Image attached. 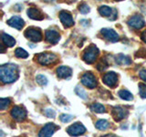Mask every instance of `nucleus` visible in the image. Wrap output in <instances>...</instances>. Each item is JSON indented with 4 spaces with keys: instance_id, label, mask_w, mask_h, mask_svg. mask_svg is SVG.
I'll list each match as a JSON object with an SVG mask.
<instances>
[{
    "instance_id": "nucleus-1",
    "label": "nucleus",
    "mask_w": 146,
    "mask_h": 137,
    "mask_svg": "<svg viewBox=\"0 0 146 137\" xmlns=\"http://www.w3.org/2000/svg\"><path fill=\"white\" fill-rule=\"evenodd\" d=\"M0 79L3 83H11L18 79V68L15 64L8 63L0 68Z\"/></svg>"
},
{
    "instance_id": "nucleus-2",
    "label": "nucleus",
    "mask_w": 146,
    "mask_h": 137,
    "mask_svg": "<svg viewBox=\"0 0 146 137\" xmlns=\"http://www.w3.org/2000/svg\"><path fill=\"white\" fill-rule=\"evenodd\" d=\"M99 53H100L99 49L96 47L94 44H91L84 50L82 59H83V61L86 63L92 64L95 62L96 59H97V58L99 56Z\"/></svg>"
},
{
    "instance_id": "nucleus-3",
    "label": "nucleus",
    "mask_w": 146,
    "mask_h": 137,
    "mask_svg": "<svg viewBox=\"0 0 146 137\" xmlns=\"http://www.w3.org/2000/svg\"><path fill=\"white\" fill-rule=\"evenodd\" d=\"M57 59H58L57 55H55L54 53H51V52L39 53L36 56V59L38 61V62L44 66H48L54 63L57 61Z\"/></svg>"
},
{
    "instance_id": "nucleus-4",
    "label": "nucleus",
    "mask_w": 146,
    "mask_h": 137,
    "mask_svg": "<svg viewBox=\"0 0 146 137\" xmlns=\"http://www.w3.org/2000/svg\"><path fill=\"white\" fill-rule=\"evenodd\" d=\"M25 37L29 40L33 41V42H39L42 40V33L39 29L35 27H27L25 31Z\"/></svg>"
},
{
    "instance_id": "nucleus-5",
    "label": "nucleus",
    "mask_w": 146,
    "mask_h": 137,
    "mask_svg": "<svg viewBox=\"0 0 146 137\" xmlns=\"http://www.w3.org/2000/svg\"><path fill=\"white\" fill-rule=\"evenodd\" d=\"M81 83L89 89H94L97 86V79L92 72H86L81 77Z\"/></svg>"
},
{
    "instance_id": "nucleus-6",
    "label": "nucleus",
    "mask_w": 146,
    "mask_h": 137,
    "mask_svg": "<svg viewBox=\"0 0 146 137\" xmlns=\"http://www.w3.org/2000/svg\"><path fill=\"white\" fill-rule=\"evenodd\" d=\"M86 132V128L81 122H75L67 129V132L71 136H79Z\"/></svg>"
},
{
    "instance_id": "nucleus-7",
    "label": "nucleus",
    "mask_w": 146,
    "mask_h": 137,
    "mask_svg": "<svg viewBox=\"0 0 146 137\" xmlns=\"http://www.w3.org/2000/svg\"><path fill=\"white\" fill-rule=\"evenodd\" d=\"M58 129H59V127H58L54 123H48L46 124L42 129H41L38 132V137H51L54 132H56Z\"/></svg>"
},
{
    "instance_id": "nucleus-8",
    "label": "nucleus",
    "mask_w": 146,
    "mask_h": 137,
    "mask_svg": "<svg viewBox=\"0 0 146 137\" xmlns=\"http://www.w3.org/2000/svg\"><path fill=\"white\" fill-rule=\"evenodd\" d=\"M102 81L104 84L111 87V88H113V87H115L118 83V76L116 73L113 71L107 72L106 74L103 75Z\"/></svg>"
},
{
    "instance_id": "nucleus-9",
    "label": "nucleus",
    "mask_w": 146,
    "mask_h": 137,
    "mask_svg": "<svg viewBox=\"0 0 146 137\" xmlns=\"http://www.w3.org/2000/svg\"><path fill=\"white\" fill-rule=\"evenodd\" d=\"M11 116L17 122L24 121L27 117V111L21 106H15L11 110Z\"/></svg>"
},
{
    "instance_id": "nucleus-10",
    "label": "nucleus",
    "mask_w": 146,
    "mask_h": 137,
    "mask_svg": "<svg viewBox=\"0 0 146 137\" xmlns=\"http://www.w3.org/2000/svg\"><path fill=\"white\" fill-rule=\"evenodd\" d=\"M128 25L131 27H133L135 29H140L145 26V21L141 16L135 15L133 17H131L130 19L128 20Z\"/></svg>"
},
{
    "instance_id": "nucleus-11",
    "label": "nucleus",
    "mask_w": 146,
    "mask_h": 137,
    "mask_svg": "<svg viewBox=\"0 0 146 137\" xmlns=\"http://www.w3.org/2000/svg\"><path fill=\"white\" fill-rule=\"evenodd\" d=\"M45 38L48 43L55 45L60 39V34L55 29H48L45 32Z\"/></svg>"
},
{
    "instance_id": "nucleus-12",
    "label": "nucleus",
    "mask_w": 146,
    "mask_h": 137,
    "mask_svg": "<svg viewBox=\"0 0 146 137\" xmlns=\"http://www.w3.org/2000/svg\"><path fill=\"white\" fill-rule=\"evenodd\" d=\"M59 19L65 27H70L74 25V20H73L72 16L70 12L66 10H62L59 13Z\"/></svg>"
},
{
    "instance_id": "nucleus-13",
    "label": "nucleus",
    "mask_w": 146,
    "mask_h": 137,
    "mask_svg": "<svg viewBox=\"0 0 146 137\" xmlns=\"http://www.w3.org/2000/svg\"><path fill=\"white\" fill-rule=\"evenodd\" d=\"M100 33L102 34V36L104 37L107 40H109L110 42H117L119 40V35L117 34L116 31H114L111 29H102Z\"/></svg>"
},
{
    "instance_id": "nucleus-14",
    "label": "nucleus",
    "mask_w": 146,
    "mask_h": 137,
    "mask_svg": "<svg viewBox=\"0 0 146 137\" xmlns=\"http://www.w3.org/2000/svg\"><path fill=\"white\" fill-rule=\"evenodd\" d=\"M127 115H128V111H126L124 108H122L121 106L114 107L112 109V116L117 122L126 118Z\"/></svg>"
},
{
    "instance_id": "nucleus-15",
    "label": "nucleus",
    "mask_w": 146,
    "mask_h": 137,
    "mask_svg": "<svg viewBox=\"0 0 146 137\" xmlns=\"http://www.w3.org/2000/svg\"><path fill=\"white\" fill-rule=\"evenodd\" d=\"M7 23L9 26H11L12 27H15V29H17L18 30L22 29V27H24V25H25L24 20H23L22 18L20 17H18V16L12 17L10 19L7 20Z\"/></svg>"
},
{
    "instance_id": "nucleus-16",
    "label": "nucleus",
    "mask_w": 146,
    "mask_h": 137,
    "mask_svg": "<svg viewBox=\"0 0 146 137\" xmlns=\"http://www.w3.org/2000/svg\"><path fill=\"white\" fill-rule=\"evenodd\" d=\"M57 75L60 79H68L72 75V70L68 66H60L57 70Z\"/></svg>"
},
{
    "instance_id": "nucleus-17",
    "label": "nucleus",
    "mask_w": 146,
    "mask_h": 137,
    "mask_svg": "<svg viewBox=\"0 0 146 137\" xmlns=\"http://www.w3.org/2000/svg\"><path fill=\"white\" fill-rule=\"evenodd\" d=\"M27 15L30 18L34 20H42L44 18V15L40 12L39 9L36 7H29L27 9Z\"/></svg>"
},
{
    "instance_id": "nucleus-18",
    "label": "nucleus",
    "mask_w": 146,
    "mask_h": 137,
    "mask_svg": "<svg viewBox=\"0 0 146 137\" xmlns=\"http://www.w3.org/2000/svg\"><path fill=\"white\" fill-rule=\"evenodd\" d=\"M99 12H100V15L103 16V17H110L111 16H114L115 17H117L115 10L112 9L111 7H108V6H102V7H100Z\"/></svg>"
},
{
    "instance_id": "nucleus-19",
    "label": "nucleus",
    "mask_w": 146,
    "mask_h": 137,
    "mask_svg": "<svg viewBox=\"0 0 146 137\" xmlns=\"http://www.w3.org/2000/svg\"><path fill=\"white\" fill-rule=\"evenodd\" d=\"M1 39L4 45H6L7 47L11 48L14 45L16 44V40L10 35H8L7 33H2L1 34Z\"/></svg>"
},
{
    "instance_id": "nucleus-20",
    "label": "nucleus",
    "mask_w": 146,
    "mask_h": 137,
    "mask_svg": "<svg viewBox=\"0 0 146 137\" xmlns=\"http://www.w3.org/2000/svg\"><path fill=\"white\" fill-rule=\"evenodd\" d=\"M116 63L119 65H130L131 64V59L130 57L124 54H118L116 56Z\"/></svg>"
},
{
    "instance_id": "nucleus-21",
    "label": "nucleus",
    "mask_w": 146,
    "mask_h": 137,
    "mask_svg": "<svg viewBox=\"0 0 146 137\" xmlns=\"http://www.w3.org/2000/svg\"><path fill=\"white\" fill-rule=\"evenodd\" d=\"M95 126L97 129H99L100 131H105L110 127V122L107 120H104V119L103 120H99L95 123Z\"/></svg>"
},
{
    "instance_id": "nucleus-22",
    "label": "nucleus",
    "mask_w": 146,
    "mask_h": 137,
    "mask_svg": "<svg viewBox=\"0 0 146 137\" xmlns=\"http://www.w3.org/2000/svg\"><path fill=\"white\" fill-rule=\"evenodd\" d=\"M90 110L92 112H95L97 113H104L106 112V108L100 103H93L90 106Z\"/></svg>"
},
{
    "instance_id": "nucleus-23",
    "label": "nucleus",
    "mask_w": 146,
    "mask_h": 137,
    "mask_svg": "<svg viewBox=\"0 0 146 137\" xmlns=\"http://www.w3.org/2000/svg\"><path fill=\"white\" fill-rule=\"evenodd\" d=\"M119 96H120V98L122 99V100H131L133 99V96L132 94L130 92V91H128L127 90H121L119 91Z\"/></svg>"
},
{
    "instance_id": "nucleus-24",
    "label": "nucleus",
    "mask_w": 146,
    "mask_h": 137,
    "mask_svg": "<svg viewBox=\"0 0 146 137\" xmlns=\"http://www.w3.org/2000/svg\"><path fill=\"white\" fill-rule=\"evenodd\" d=\"M15 55L17 58H22V59H26L29 57V53H27L25 49H23L21 48H17L15 51Z\"/></svg>"
},
{
    "instance_id": "nucleus-25",
    "label": "nucleus",
    "mask_w": 146,
    "mask_h": 137,
    "mask_svg": "<svg viewBox=\"0 0 146 137\" xmlns=\"http://www.w3.org/2000/svg\"><path fill=\"white\" fill-rule=\"evenodd\" d=\"M36 80L41 86H45V85L48 84V79L42 74H38V76H36Z\"/></svg>"
},
{
    "instance_id": "nucleus-26",
    "label": "nucleus",
    "mask_w": 146,
    "mask_h": 137,
    "mask_svg": "<svg viewBox=\"0 0 146 137\" xmlns=\"http://www.w3.org/2000/svg\"><path fill=\"white\" fill-rule=\"evenodd\" d=\"M9 104H10V99H7V98L0 99V110H1V111H4L5 109H7Z\"/></svg>"
},
{
    "instance_id": "nucleus-27",
    "label": "nucleus",
    "mask_w": 146,
    "mask_h": 137,
    "mask_svg": "<svg viewBox=\"0 0 146 137\" xmlns=\"http://www.w3.org/2000/svg\"><path fill=\"white\" fill-rule=\"evenodd\" d=\"M75 92L78 94V96H80V98H82V99H84V100H86L87 99V93H86V91L82 89V88H80V86H78V87H76V89H75Z\"/></svg>"
},
{
    "instance_id": "nucleus-28",
    "label": "nucleus",
    "mask_w": 146,
    "mask_h": 137,
    "mask_svg": "<svg viewBox=\"0 0 146 137\" xmlns=\"http://www.w3.org/2000/svg\"><path fill=\"white\" fill-rule=\"evenodd\" d=\"M139 92L141 98H146V84L144 83H139Z\"/></svg>"
},
{
    "instance_id": "nucleus-29",
    "label": "nucleus",
    "mask_w": 146,
    "mask_h": 137,
    "mask_svg": "<svg viewBox=\"0 0 146 137\" xmlns=\"http://www.w3.org/2000/svg\"><path fill=\"white\" fill-rule=\"evenodd\" d=\"M79 10L82 14H87V13L90 12V7L86 3H82L79 6Z\"/></svg>"
},
{
    "instance_id": "nucleus-30",
    "label": "nucleus",
    "mask_w": 146,
    "mask_h": 137,
    "mask_svg": "<svg viewBox=\"0 0 146 137\" xmlns=\"http://www.w3.org/2000/svg\"><path fill=\"white\" fill-rule=\"evenodd\" d=\"M59 119H60V121L62 122L66 123V122H68L72 121L73 116L72 115H70V114H61L60 117H59Z\"/></svg>"
},
{
    "instance_id": "nucleus-31",
    "label": "nucleus",
    "mask_w": 146,
    "mask_h": 137,
    "mask_svg": "<svg viewBox=\"0 0 146 137\" xmlns=\"http://www.w3.org/2000/svg\"><path fill=\"white\" fill-rule=\"evenodd\" d=\"M44 113H45V115L48 116V118H54L55 116H56V112H55L53 109H50V108L46 109Z\"/></svg>"
},
{
    "instance_id": "nucleus-32",
    "label": "nucleus",
    "mask_w": 146,
    "mask_h": 137,
    "mask_svg": "<svg viewBox=\"0 0 146 137\" xmlns=\"http://www.w3.org/2000/svg\"><path fill=\"white\" fill-rule=\"evenodd\" d=\"M107 66H108V64L105 62V59H102V61H100V62L97 65V68L100 71H102L104 70L105 68H107Z\"/></svg>"
},
{
    "instance_id": "nucleus-33",
    "label": "nucleus",
    "mask_w": 146,
    "mask_h": 137,
    "mask_svg": "<svg viewBox=\"0 0 146 137\" xmlns=\"http://www.w3.org/2000/svg\"><path fill=\"white\" fill-rule=\"evenodd\" d=\"M139 76L143 80L146 81V70H143L139 72Z\"/></svg>"
},
{
    "instance_id": "nucleus-34",
    "label": "nucleus",
    "mask_w": 146,
    "mask_h": 137,
    "mask_svg": "<svg viewBox=\"0 0 146 137\" xmlns=\"http://www.w3.org/2000/svg\"><path fill=\"white\" fill-rule=\"evenodd\" d=\"M141 40H143L144 43H146V29L141 34Z\"/></svg>"
},
{
    "instance_id": "nucleus-35",
    "label": "nucleus",
    "mask_w": 146,
    "mask_h": 137,
    "mask_svg": "<svg viewBox=\"0 0 146 137\" xmlns=\"http://www.w3.org/2000/svg\"><path fill=\"white\" fill-rule=\"evenodd\" d=\"M103 137H116L115 135H113V134H108V135H105Z\"/></svg>"
}]
</instances>
